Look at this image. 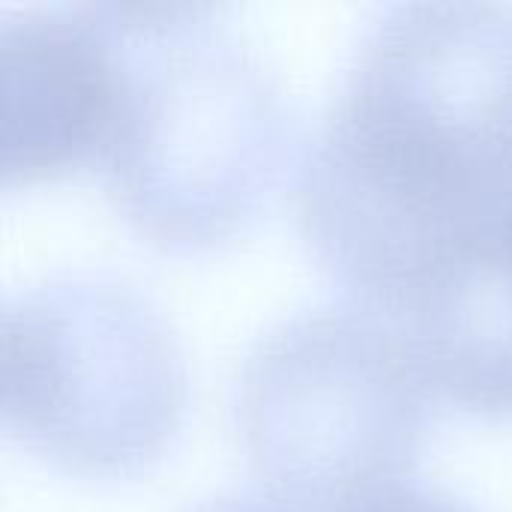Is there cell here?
Wrapping results in <instances>:
<instances>
[{"label": "cell", "instance_id": "cell-1", "mask_svg": "<svg viewBox=\"0 0 512 512\" xmlns=\"http://www.w3.org/2000/svg\"><path fill=\"white\" fill-rule=\"evenodd\" d=\"M510 210L512 6H384L300 162L315 258L396 324Z\"/></svg>", "mask_w": 512, "mask_h": 512}, {"label": "cell", "instance_id": "cell-2", "mask_svg": "<svg viewBox=\"0 0 512 512\" xmlns=\"http://www.w3.org/2000/svg\"><path fill=\"white\" fill-rule=\"evenodd\" d=\"M123 57L102 174L117 213L168 249L231 237L267 201L291 150L279 78L213 21V6L108 3Z\"/></svg>", "mask_w": 512, "mask_h": 512}, {"label": "cell", "instance_id": "cell-3", "mask_svg": "<svg viewBox=\"0 0 512 512\" xmlns=\"http://www.w3.org/2000/svg\"><path fill=\"white\" fill-rule=\"evenodd\" d=\"M429 393L390 321L327 306L276 324L249 348L234 417L270 501L291 512H357L417 468Z\"/></svg>", "mask_w": 512, "mask_h": 512}, {"label": "cell", "instance_id": "cell-4", "mask_svg": "<svg viewBox=\"0 0 512 512\" xmlns=\"http://www.w3.org/2000/svg\"><path fill=\"white\" fill-rule=\"evenodd\" d=\"M3 426L78 477H135L162 459L186 411V360L132 285L69 273L6 300Z\"/></svg>", "mask_w": 512, "mask_h": 512}, {"label": "cell", "instance_id": "cell-5", "mask_svg": "<svg viewBox=\"0 0 512 512\" xmlns=\"http://www.w3.org/2000/svg\"><path fill=\"white\" fill-rule=\"evenodd\" d=\"M123 57L108 3L24 6L0 18V177L6 186L102 165Z\"/></svg>", "mask_w": 512, "mask_h": 512}, {"label": "cell", "instance_id": "cell-6", "mask_svg": "<svg viewBox=\"0 0 512 512\" xmlns=\"http://www.w3.org/2000/svg\"><path fill=\"white\" fill-rule=\"evenodd\" d=\"M396 327L432 393L480 417H512V210Z\"/></svg>", "mask_w": 512, "mask_h": 512}, {"label": "cell", "instance_id": "cell-7", "mask_svg": "<svg viewBox=\"0 0 512 512\" xmlns=\"http://www.w3.org/2000/svg\"><path fill=\"white\" fill-rule=\"evenodd\" d=\"M357 512H474L468 504L444 495V492H429V489H393L372 504L360 507Z\"/></svg>", "mask_w": 512, "mask_h": 512}, {"label": "cell", "instance_id": "cell-8", "mask_svg": "<svg viewBox=\"0 0 512 512\" xmlns=\"http://www.w3.org/2000/svg\"><path fill=\"white\" fill-rule=\"evenodd\" d=\"M192 512H291L270 498H219Z\"/></svg>", "mask_w": 512, "mask_h": 512}]
</instances>
